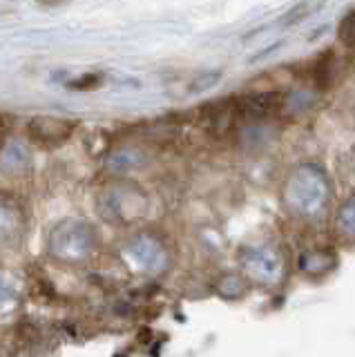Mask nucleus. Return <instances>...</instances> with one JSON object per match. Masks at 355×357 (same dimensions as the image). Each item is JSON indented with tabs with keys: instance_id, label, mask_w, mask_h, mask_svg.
Instances as JSON below:
<instances>
[{
	"instance_id": "nucleus-1",
	"label": "nucleus",
	"mask_w": 355,
	"mask_h": 357,
	"mask_svg": "<svg viewBox=\"0 0 355 357\" xmlns=\"http://www.w3.org/2000/svg\"><path fill=\"white\" fill-rule=\"evenodd\" d=\"M331 201V183L326 172L315 163L297 165L284 185V204L297 217L313 219L326 210Z\"/></svg>"
},
{
	"instance_id": "nucleus-2",
	"label": "nucleus",
	"mask_w": 355,
	"mask_h": 357,
	"mask_svg": "<svg viewBox=\"0 0 355 357\" xmlns=\"http://www.w3.org/2000/svg\"><path fill=\"white\" fill-rule=\"evenodd\" d=\"M98 234L87 221L68 219L50 232L47 252L61 264H83L96 252Z\"/></svg>"
},
{
	"instance_id": "nucleus-3",
	"label": "nucleus",
	"mask_w": 355,
	"mask_h": 357,
	"mask_svg": "<svg viewBox=\"0 0 355 357\" xmlns=\"http://www.w3.org/2000/svg\"><path fill=\"white\" fill-rule=\"evenodd\" d=\"M98 215L105 221L116 223V226H126L141 219L148 212V197L146 192L130 181H119L101 190L96 199Z\"/></svg>"
},
{
	"instance_id": "nucleus-4",
	"label": "nucleus",
	"mask_w": 355,
	"mask_h": 357,
	"mask_svg": "<svg viewBox=\"0 0 355 357\" xmlns=\"http://www.w3.org/2000/svg\"><path fill=\"white\" fill-rule=\"evenodd\" d=\"M241 266L250 279L266 286L280 284L284 275V259L273 245H250L241 255Z\"/></svg>"
},
{
	"instance_id": "nucleus-5",
	"label": "nucleus",
	"mask_w": 355,
	"mask_h": 357,
	"mask_svg": "<svg viewBox=\"0 0 355 357\" xmlns=\"http://www.w3.org/2000/svg\"><path fill=\"white\" fill-rule=\"evenodd\" d=\"M126 257L137 271L146 275H159L168 266V252L152 234H137L135 239H130L126 245Z\"/></svg>"
},
{
	"instance_id": "nucleus-6",
	"label": "nucleus",
	"mask_w": 355,
	"mask_h": 357,
	"mask_svg": "<svg viewBox=\"0 0 355 357\" xmlns=\"http://www.w3.org/2000/svg\"><path fill=\"white\" fill-rule=\"evenodd\" d=\"M76 128L74 121L59 119V116H36L34 121H29L27 134L31 143L40 145V148H59L65 141L72 137V132Z\"/></svg>"
},
{
	"instance_id": "nucleus-7",
	"label": "nucleus",
	"mask_w": 355,
	"mask_h": 357,
	"mask_svg": "<svg viewBox=\"0 0 355 357\" xmlns=\"http://www.w3.org/2000/svg\"><path fill=\"white\" fill-rule=\"evenodd\" d=\"M282 107V96L277 92H257V94H246L235 100L237 119L243 121H264L273 116L275 112H280Z\"/></svg>"
},
{
	"instance_id": "nucleus-8",
	"label": "nucleus",
	"mask_w": 355,
	"mask_h": 357,
	"mask_svg": "<svg viewBox=\"0 0 355 357\" xmlns=\"http://www.w3.org/2000/svg\"><path fill=\"white\" fill-rule=\"evenodd\" d=\"M25 232V215L12 199L0 197V250L14 248Z\"/></svg>"
},
{
	"instance_id": "nucleus-9",
	"label": "nucleus",
	"mask_w": 355,
	"mask_h": 357,
	"mask_svg": "<svg viewBox=\"0 0 355 357\" xmlns=\"http://www.w3.org/2000/svg\"><path fill=\"white\" fill-rule=\"evenodd\" d=\"M335 266V257L326 250H308L302 255V259H299V268H302L304 275H310V277H319L328 273L331 268Z\"/></svg>"
},
{
	"instance_id": "nucleus-10",
	"label": "nucleus",
	"mask_w": 355,
	"mask_h": 357,
	"mask_svg": "<svg viewBox=\"0 0 355 357\" xmlns=\"http://www.w3.org/2000/svg\"><path fill=\"white\" fill-rule=\"evenodd\" d=\"M27 165H29V154L23 148H7L0 154V167L7 170L9 174L23 172Z\"/></svg>"
},
{
	"instance_id": "nucleus-11",
	"label": "nucleus",
	"mask_w": 355,
	"mask_h": 357,
	"mask_svg": "<svg viewBox=\"0 0 355 357\" xmlns=\"http://www.w3.org/2000/svg\"><path fill=\"white\" fill-rule=\"evenodd\" d=\"M338 230L342 237L355 241V197L344 201L338 212Z\"/></svg>"
},
{
	"instance_id": "nucleus-12",
	"label": "nucleus",
	"mask_w": 355,
	"mask_h": 357,
	"mask_svg": "<svg viewBox=\"0 0 355 357\" xmlns=\"http://www.w3.org/2000/svg\"><path fill=\"white\" fill-rule=\"evenodd\" d=\"M333 74H335V61H333V52L322 54L317 63L313 65V78L319 89H324L331 85L333 81Z\"/></svg>"
},
{
	"instance_id": "nucleus-13",
	"label": "nucleus",
	"mask_w": 355,
	"mask_h": 357,
	"mask_svg": "<svg viewBox=\"0 0 355 357\" xmlns=\"http://www.w3.org/2000/svg\"><path fill=\"white\" fill-rule=\"evenodd\" d=\"M143 161V154L135 148H123L114 152L112 156H109V167H112L114 172H126L130 170V167H137L139 163Z\"/></svg>"
},
{
	"instance_id": "nucleus-14",
	"label": "nucleus",
	"mask_w": 355,
	"mask_h": 357,
	"mask_svg": "<svg viewBox=\"0 0 355 357\" xmlns=\"http://www.w3.org/2000/svg\"><path fill=\"white\" fill-rule=\"evenodd\" d=\"M16 297H18V288L14 277L7 271H0V315H5L16 304Z\"/></svg>"
},
{
	"instance_id": "nucleus-15",
	"label": "nucleus",
	"mask_w": 355,
	"mask_h": 357,
	"mask_svg": "<svg viewBox=\"0 0 355 357\" xmlns=\"http://www.w3.org/2000/svg\"><path fill=\"white\" fill-rule=\"evenodd\" d=\"M217 290H219V295H221V297L235 299V297H241L243 293H246V282H243V279L237 277V275H226V277L217 284Z\"/></svg>"
},
{
	"instance_id": "nucleus-16",
	"label": "nucleus",
	"mask_w": 355,
	"mask_h": 357,
	"mask_svg": "<svg viewBox=\"0 0 355 357\" xmlns=\"http://www.w3.org/2000/svg\"><path fill=\"white\" fill-rule=\"evenodd\" d=\"M338 38L342 43V47L355 50V9L342 18L340 29H338Z\"/></svg>"
},
{
	"instance_id": "nucleus-17",
	"label": "nucleus",
	"mask_w": 355,
	"mask_h": 357,
	"mask_svg": "<svg viewBox=\"0 0 355 357\" xmlns=\"http://www.w3.org/2000/svg\"><path fill=\"white\" fill-rule=\"evenodd\" d=\"M340 174H342L344 181H349L351 185H355V150L349 152L340 161Z\"/></svg>"
},
{
	"instance_id": "nucleus-18",
	"label": "nucleus",
	"mask_w": 355,
	"mask_h": 357,
	"mask_svg": "<svg viewBox=\"0 0 355 357\" xmlns=\"http://www.w3.org/2000/svg\"><path fill=\"white\" fill-rule=\"evenodd\" d=\"M98 83H101V78H98L96 74H85V76H83V81H81V83H72V87H74V89H92V87H96Z\"/></svg>"
},
{
	"instance_id": "nucleus-19",
	"label": "nucleus",
	"mask_w": 355,
	"mask_h": 357,
	"mask_svg": "<svg viewBox=\"0 0 355 357\" xmlns=\"http://www.w3.org/2000/svg\"><path fill=\"white\" fill-rule=\"evenodd\" d=\"M43 5H50V7H54V5H61V3H65V0H40Z\"/></svg>"
},
{
	"instance_id": "nucleus-20",
	"label": "nucleus",
	"mask_w": 355,
	"mask_h": 357,
	"mask_svg": "<svg viewBox=\"0 0 355 357\" xmlns=\"http://www.w3.org/2000/svg\"><path fill=\"white\" fill-rule=\"evenodd\" d=\"M0 134H3V126H0Z\"/></svg>"
}]
</instances>
